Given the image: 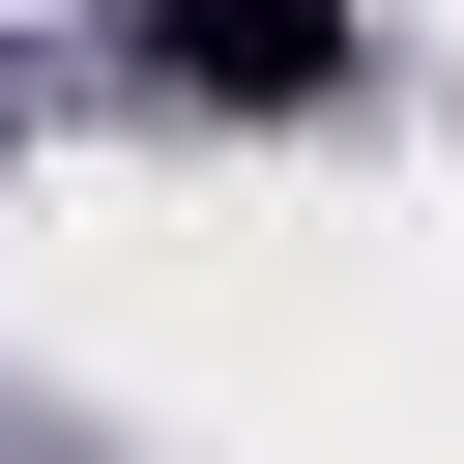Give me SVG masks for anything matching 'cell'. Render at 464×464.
Returning a JSON list of instances; mask_svg holds the SVG:
<instances>
[{
  "instance_id": "6da1fadb",
  "label": "cell",
  "mask_w": 464,
  "mask_h": 464,
  "mask_svg": "<svg viewBox=\"0 0 464 464\" xmlns=\"http://www.w3.org/2000/svg\"><path fill=\"white\" fill-rule=\"evenodd\" d=\"M145 29V87H203V116H319L348 58H377V0H116Z\"/></svg>"
}]
</instances>
